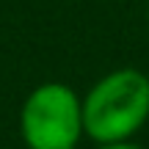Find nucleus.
Instances as JSON below:
<instances>
[{"label":"nucleus","instance_id":"nucleus-1","mask_svg":"<svg viewBox=\"0 0 149 149\" xmlns=\"http://www.w3.org/2000/svg\"><path fill=\"white\" fill-rule=\"evenodd\" d=\"M149 119V77L116 69L91 86L83 100V133L97 144L127 141Z\"/></svg>","mask_w":149,"mask_h":149},{"label":"nucleus","instance_id":"nucleus-2","mask_svg":"<svg viewBox=\"0 0 149 149\" xmlns=\"http://www.w3.org/2000/svg\"><path fill=\"white\" fill-rule=\"evenodd\" d=\"M28 149H74L83 135V102L66 83H42L19 113Z\"/></svg>","mask_w":149,"mask_h":149},{"label":"nucleus","instance_id":"nucleus-3","mask_svg":"<svg viewBox=\"0 0 149 149\" xmlns=\"http://www.w3.org/2000/svg\"><path fill=\"white\" fill-rule=\"evenodd\" d=\"M100 149H144L138 144H133V141H111V144H100Z\"/></svg>","mask_w":149,"mask_h":149},{"label":"nucleus","instance_id":"nucleus-4","mask_svg":"<svg viewBox=\"0 0 149 149\" xmlns=\"http://www.w3.org/2000/svg\"><path fill=\"white\" fill-rule=\"evenodd\" d=\"M146 17H149V3H146Z\"/></svg>","mask_w":149,"mask_h":149}]
</instances>
